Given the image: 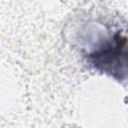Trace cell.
Wrapping results in <instances>:
<instances>
[{
	"instance_id": "1",
	"label": "cell",
	"mask_w": 128,
	"mask_h": 128,
	"mask_svg": "<svg viewBox=\"0 0 128 128\" xmlns=\"http://www.w3.org/2000/svg\"><path fill=\"white\" fill-rule=\"evenodd\" d=\"M84 58L94 70L117 81L128 78V32L109 30L85 48Z\"/></svg>"
}]
</instances>
